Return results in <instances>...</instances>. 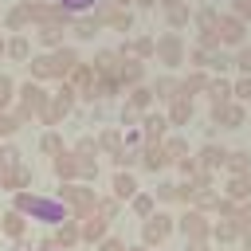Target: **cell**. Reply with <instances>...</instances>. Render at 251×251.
Wrapping results in <instances>:
<instances>
[{"mask_svg": "<svg viewBox=\"0 0 251 251\" xmlns=\"http://www.w3.org/2000/svg\"><path fill=\"white\" fill-rule=\"evenodd\" d=\"M153 200L173 204V200H176V184H169V180H165V184H157V188H153Z\"/></svg>", "mask_w": 251, "mask_h": 251, "instance_id": "50", "label": "cell"}, {"mask_svg": "<svg viewBox=\"0 0 251 251\" xmlns=\"http://www.w3.org/2000/svg\"><path fill=\"white\" fill-rule=\"evenodd\" d=\"M114 165H118V169H129V165H137V149H122V153L114 157Z\"/></svg>", "mask_w": 251, "mask_h": 251, "instance_id": "53", "label": "cell"}, {"mask_svg": "<svg viewBox=\"0 0 251 251\" xmlns=\"http://www.w3.org/2000/svg\"><path fill=\"white\" fill-rule=\"evenodd\" d=\"M126 251H149V247H141V243H137V247H126Z\"/></svg>", "mask_w": 251, "mask_h": 251, "instance_id": "61", "label": "cell"}, {"mask_svg": "<svg viewBox=\"0 0 251 251\" xmlns=\"http://www.w3.org/2000/svg\"><path fill=\"white\" fill-rule=\"evenodd\" d=\"M224 165H227V145L208 141V145L196 153V169H200V173H212V176H216V169H224Z\"/></svg>", "mask_w": 251, "mask_h": 251, "instance_id": "15", "label": "cell"}, {"mask_svg": "<svg viewBox=\"0 0 251 251\" xmlns=\"http://www.w3.org/2000/svg\"><path fill=\"white\" fill-rule=\"evenodd\" d=\"M192 98H184V94H176V98H169V106H165V118H169V126H188V118H192Z\"/></svg>", "mask_w": 251, "mask_h": 251, "instance_id": "25", "label": "cell"}, {"mask_svg": "<svg viewBox=\"0 0 251 251\" xmlns=\"http://www.w3.org/2000/svg\"><path fill=\"white\" fill-rule=\"evenodd\" d=\"M35 39H39L47 51L63 47V24H43V27H35Z\"/></svg>", "mask_w": 251, "mask_h": 251, "instance_id": "31", "label": "cell"}, {"mask_svg": "<svg viewBox=\"0 0 251 251\" xmlns=\"http://www.w3.org/2000/svg\"><path fill=\"white\" fill-rule=\"evenodd\" d=\"M231 98H235V102H243V106L251 102V75H239V78L231 82Z\"/></svg>", "mask_w": 251, "mask_h": 251, "instance_id": "42", "label": "cell"}, {"mask_svg": "<svg viewBox=\"0 0 251 251\" xmlns=\"http://www.w3.org/2000/svg\"><path fill=\"white\" fill-rule=\"evenodd\" d=\"M220 196H227L231 204L251 200V173H227V180H224V192H220Z\"/></svg>", "mask_w": 251, "mask_h": 251, "instance_id": "17", "label": "cell"}, {"mask_svg": "<svg viewBox=\"0 0 251 251\" xmlns=\"http://www.w3.org/2000/svg\"><path fill=\"white\" fill-rule=\"evenodd\" d=\"M4 59H12V63H24V59H31V39H27V35H12V39H8V51H4Z\"/></svg>", "mask_w": 251, "mask_h": 251, "instance_id": "32", "label": "cell"}, {"mask_svg": "<svg viewBox=\"0 0 251 251\" xmlns=\"http://www.w3.org/2000/svg\"><path fill=\"white\" fill-rule=\"evenodd\" d=\"M231 67H235L239 75H251V43H243V47L231 51Z\"/></svg>", "mask_w": 251, "mask_h": 251, "instance_id": "41", "label": "cell"}, {"mask_svg": "<svg viewBox=\"0 0 251 251\" xmlns=\"http://www.w3.org/2000/svg\"><path fill=\"white\" fill-rule=\"evenodd\" d=\"M4 27H8L12 35H27V27H31V12H27V0L4 12Z\"/></svg>", "mask_w": 251, "mask_h": 251, "instance_id": "22", "label": "cell"}, {"mask_svg": "<svg viewBox=\"0 0 251 251\" xmlns=\"http://www.w3.org/2000/svg\"><path fill=\"white\" fill-rule=\"evenodd\" d=\"M176 169H180V176H184V180L200 173V169H196V157H184V161H176Z\"/></svg>", "mask_w": 251, "mask_h": 251, "instance_id": "54", "label": "cell"}, {"mask_svg": "<svg viewBox=\"0 0 251 251\" xmlns=\"http://www.w3.org/2000/svg\"><path fill=\"white\" fill-rule=\"evenodd\" d=\"M176 231H180L184 239H208V235H212V220H208V212L188 208L184 216H176Z\"/></svg>", "mask_w": 251, "mask_h": 251, "instance_id": "10", "label": "cell"}, {"mask_svg": "<svg viewBox=\"0 0 251 251\" xmlns=\"http://www.w3.org/2000/svg\"><path fill=\"white\" fill-rule=\"evenodd\" d=\"M212 212H216V216H220V220H231V216H235V204H231V200H227V196H220V200H216V208H212Z\"/></svg>", "mask_w": 251, "mask_h": 251, "instance_id": "52", "label": "cell"}, {"mask_svg": "<svg viewBox=\"0 0 251 251\" xmlns=\"http://www.w3.org/2000/svg\"><path fill=\"white\" fill-rule=\"evenodd\" d=\"M27 184H31V169L24 161L12 165L8 173H0V188H8V192H27Z\"/></svg>", "mask_w": 251, "mask_h": 251, "instance_id": "21", "label": "cell"}, {"mask_svg": "<svg viewBox=\"0 0 251 251\" xmlns=\"http://www.w3.org/2000/svg\"><path fill=\"white\" fill-rule=\"evenodd\" d=\"M98 251H126V243H122V239H114V235H106V239L98 243Z\"/></svg>", "mask_w": 251, "mask_h": 251, "instance_id": "56", "label": "cell"}, {"mask_svg": "<svg viewBox=\"0 0 251 251\" xmlns=\"http://www.w3.org/2000/svg\"><path fill=\"white\" fill-rule=\"evenodd\" d=\"M153 59L165 63L169 71L180 67V63L188 59V43H184V35H180V31H165V35H157V39H153Z\"/></svg>", "mask_w": 251, "mask_h": 251, "instance_id": "5", "label": "cell"}, {"mask_svg": "<svg viewBox=\"0 0 251 251\" xmlns=\"http://www.w3.org/2000/svg\"><path fill=\"white\" fill-rule=\"evenodd\" d=\"M161 145H165V153H169V161H173V165L188 157V141H184V137H176V133H169Z\"/></svg>", "mask_w": 251, "mask_h": 251, "instance_id": "37", "label": "cell"}, {"mask_svg": "<svg viewBox=\"0 0 251 251\" xmlns=\"http://www.w3.org/2000/svg\"><path fill=\"white\" fill-rule=\"evenodd\" d=\"M239 235H243V231H239L231 220H220V224H212V235H208V239L220 243V247H231V243H239Z\"/></svg>", "mask_w": 251, "mask_h": 251, "instance_id": "29", "label": "cell"}, {"mask_svg": "<svg viewBox=\"0 0 251 251\" xmlns=\"http://www.w3.org/2000/svg\"><path fill=\"white\" fill-rule=\"evenodd\" d=\"M216 39H220L224 51H235V47L247 43V24L235 20L231 12H220V20H216Z\"/></svg>", "mask_w": 251, "mask_h": 251, "instance_id": "8", "label": "cell"}, {"mask_svg": "<svg viewBox=\"0 0 251 251\" xmlns=\"http://www.w3.org/2000/svg\"><path fill=\"white\" fill-rule=\"evenodd\" d=\"M149 90H153V102H169V98H176V78L173 75H161Z\"/></svg>", "mask_w": 251, "mask_h": 251, "instance_id": "35", "label": "cell"}, {"mask_svg": "<svg viewBox=\"0 0 251 251\" xmlns=\"http://www.w3.org/2000/svg\"><path fill=\"white\" fill-rule=\"evenodd\" d=\"M224 173H251V153H247V149H227Z\"/></svg>", "mask_w": 251, "mask_h": 251, "instance_id": "36", "label": "cell"}, {"mask_svg": "<svg viewBox=\"0 0 251 251\" xmlns=\"http://www.w3.org/2000/svg\"><path fill=\"white\" fill-rule=\"evenodd\" d=\"M94 78H98V75H94L90 63H75V71L67 75V86H75L78 98H90V102H94Z\"/></svg>", "mask_w": 251, "mask_h": 251, "instance_id": "13", "label": "cell"}, {"mask_svg": "<svg viewBox=\"0 0 251 251\" xmlns=\"http://www.w3.org/2000/svg\"><path fill=\"white\" fill-rule=\"evenodd\" d=\"M24 227H27V224H24V216H20V212H16V208H12V212H4V216H0V231H4V235H8V239H20V235H24Z\"/></svg>", "mask_w": 251, "mask_h": 251, "instance_id": "33", "label": "cell"}, {"mask_svg": "<svg viewBox=\"0 0 251 251\" xmlns=\"http://www.w3.org/2000/svg\"><path fill=\"white\" fill-rule=\"evenodd\" d=\"M39 149H43V153H51V157H59V153H63V137H59L55 129H47V133H43V141H39Z\"/></svg>", "mask_w": 251, "mask_h": 251, "instance_id": "46", "label": "cell"}, {"mask_svg": "<svg viewBox=\"0 0 251 251\" xmlns=\"http://www.w3.org/2000/svg\"><path fill=\"white\" fill-rule=\"evenodd\" d=\"M173 231H176V216H169V212H153L149 220H141V247H161Z\"/></svg>", "mask_w": 251, "mask_h": 251, "instance_id": "6", "label": "cell"}, {"mask_svg": "<svg viewBox=\"0 0 251 251\" xmlns=\"http://www.w3.org/2000/svg\"><path fill=\"white\" fill-rule=\"evenodd\" d=\"M47 98H51V90L43 86V82H24V86H16V118L20 122H31V118H43V110H47Z\"/></svg>", "mask_w": 251, "mask_h": 251, "instance_id": "3", "label": "cell"}, {"mask_svg": "<svg viewBox=\"0 0 251 251\" xmlns=\"http://www.w3.org/2000/svg\"><path fill=\"white\" fill-rule=\"evenodd\" d=\"M161 12H165L169 31H180V27L192 24V8H188V0H169V4H161Z\"/></svg>", "mask_w": 251, "mask_h": 251, "instance_id": "18", "label": "cell"}, {"mask_svg": "<svg viewBox=\"0 0 251 251\" xmlns=\"http://www.w3.org/2000/svg\"><path fill=\"white\" fill-rule=\"evenodd\" d=\"M137 129H141V145H161V141L169 137V118H165V110H145L141 122H137Z\"/></svg>", "mask_w": 251, "mask_h": 251, "instance_id": "9", "label": "cell"}, {"mask_svg": "<svg viewBox=\"0 0 251 251\" xmlns=\"http://www.w3.org/2000/svg\"><path fill=\"white\" fill-rule=\"evenodd\" d=\"M71 27H75V35H78V39H94V31L102 27V20H98V16H75V20H71Z\"/></svg>", "mask_w": 251, "mask_h": 251, "instance_id": "34", "label": "cell"}, {"mask_svg": "<svg viewBox=\"0 0 251 251\" xmlns=\"http://www.w3.org/2000/svg\"><path fill=\"white\" fill-rule=\"evenodd\" d=\"M12 102H16V82H12L8 75H0V114H4Z\"/></svg>", "mask_w": 251, "mask_h": 251, "instance_id": "45", "label": "cell"}, {"mask_svg": "<svg viewBox=\"0 0 251 251\" xmlns=\"http://www.w3.org/2000/svg\"><path fill=\"white\" fill-rule=\"evenodd\" d=\"M75 98H78V94H75V86L59 82V86L51 90V98H47V110H43V118H39V122H43V126H55V122H63V118L75 110Z\"/></svg>", "mask_w": 251, "mask_h": 251, "instance_id": "7", "label": "cell"}, {"mask_svg": "<svg viewBox=\"0 0 251 251\" xmlns=\"http://www.w3.org/2000/svg\"><path fill=\"white\" fill-rule=\"evenodd\" d=\"M216 20H220V12H216L212 4H208V8H200V12H192V24H196L200 31H212V27H216Z\"/></svg>", "mask_w": 251, "mask_h": 251, "instance_id": "40", "label": "cell"}, {"mask_svg": "<svg viewBox=\"0 0 251 251\" xmlns=\"http://www.w3.org/2000/svg\"><path fill=\"white\" fill-rule=\"evenodd\" d=\"M118 55H126V59H153V35H133V39H126L122 47H118Z\"/></svg>", "mask_w": 251, "mask_h": 251, "instance_id": "23", "label": "cell"}, {"mask_svg": "<svg viewBox=\"0 0 251 251\" xmlns=\"http://www.w3.org/2000/svg\"><path fill=\"white\" fill-rule=\"evenodd\" d=\"M114 4H122V8H129V4H137V8H157V0H114Z\"/></svg>", "mask_w": 251, "mask_h": 251, "instance_id": "58", "label": "cell"}, {"mask_svg": "<svg viewBox=\"0 0 251 251\" xmlns=\"http://www.w3.org/2000/svg\"><path fill=\"white\" fill-rule=\"evenodd\" d=\"M59 204L71 212V220H82V216L98 212V196H94V188H86L82 180L63 184V188H59Z\"/></svg>", "mask_w": 251, "mask_h": 251, "instance_id": "4", "label": "cell"}, {"mask_svg": "<svg viewBox=\"0 0 251 251\" xmlns=\"http://www.w3.org/2000/svg\"><path fill=\"white\" fill-rule=\"evenodd\" d=\"M98 20L106 24V27H114V31H133V12L129 8H122V4H102V12H98Z\"/></svg>", "mask_w": 251, "mask_h": 251, "instance_id": "14", "label": "cell"}, {"mask_svg": "<svg viewBox=\"0 0 251 251\" xmlns=\"http://www.w3.org/2000/svg\"><path fill=\"white\" fill-rule=\"evenodd\" d=\"M51 169H55V176H59V180H67V184H71V180H78V153H75V149H63V153L51 161Z\"/></svg>", "mask_w": 251, "mask_h": 251, "instance_id": "26", "label": "cell"}, {"mask_svg": "<svg viewBox=\"0 0 251 251\" xmlns=\"http://www.w3.org/2000/svg\"><path fill=\"white\" fill-rule=\"evenodd\" d=\"M129 208H133V216H141V220H149V216L157 212V200H153V192H137V196L129 200Z\"/></svg>", "mask_w": 251, "mask_h": 251, "instance_id": "38", "label": "cell"}, {"mask_svg": "<svg viewBox=\"0 0 251 251\" xmlns=\"http://www.w3.org/2000/svg\"><path fill=\"white\" fill-rule=\"evenodd\" d=\"M106 235H110V220H106L102 212H90V216L78 220V239H82V243H102Z\"/></svg>", "mask_w": 251, "mask_h": 251, "instance_id": "12", "label": "cell"}, {"mask_svg": "<svg viewBox=\"0 0 251 251\" xmlns=\"http://www.w3.org/2000/svg\"><path fill=\"white\" fill-rule=\"evenodd\" d=\"M16 212L20 216H31V220H43L51 227H59L63 220H71V212L59 204V196H39V192H16Z\"/></svg>", "mask_w": 251, "mask_h": 251, "instance_id": "2", "label": "cell"}, {"mask_svg": "<svg viewBox=\"0 0 251 251\" xmlns=\"http://www.w3.org/2000/svg\"><path fill=\"white\" fill-rule=\"evenodd\" d=\"M118 208H122V204H118L114 196H106V200H98V212H102L106 220H110V216H118Z\"/></svg>", "mask_w": 251, "mask_h": 251, "instance_id": "55", "label": "cell"}, {"mask_svg": "<svg viewBox=\"0 0 251 251\" xmlns=\"http://www.w3.org/2000/svg\"><path fill=\"white\" fill-rule=\"evenodd\" d=\"M231 224H235L239 231H251V200L235 204V216H231Z\"/></svg>", "mask_w": 251, "mask_h": 251, "instance_id": "44", "label": "cell"}, {"mask_svg": "<svg viewBox=\"0 0 251 251\" xmlns=\"http://www.w3.org/2000/svg\"><path fill=\"white\" fill-rule=\"evenodd\" d=\"M137 192H141V188H137V176L126 173V169H118V173H114V200H118V204H129Z\"/></svg>", "mask_w": 251, "mask_h": 251, "instance_id": "27", "label": "cell"}, {"mask_svg": "<svg viewBox=\"0 0 251 251\" xmlns=\"http://www.w3.org/2000/svg\"><path fill=\"white\" fill-rule=\"evenodd\" d=\"M231 16L243 20V24L251 27V0H231Z\"/></svg>", "mask_w": 251, "mask_h": 251, "instance_id": "49", "label": "cell"}, {"mask_svg": "<svg viewBox=\"0 0 251 251\" xmlns=\"http://www.w3.org/2000/svg\"><path fill=\"white\" fill-rule=\"evenodd\" d=\"M47 243H51V251H71V247H78V243H82V239H78V220H63Z\"/></svg>", "mask_w": 251, "mask_h": 251, "instance_id": "20", "label": "cell"}, {"mask_svg": "<svg viewBox=\"0 0 251 251\" xmlns=\"http://www.w3.org/2000/svg\"><path fill=\"white\" fill-rule=\"evenodd\" d=\"M118 82H122V90H129V86H141L145 82V63L141 59H126L122 55V63H118Z\"/></svg>", "mask_w": 251, "mask_h": 251, "instance_id": "19", "label": "cell"}, {"mask_svg": "<svg viewBox=\"0 0 251 251\" xmlns=\"http://www.w3.org/2000/svg\"><path fill=\"white\" fill-rule=\"evenodd\" d=\"M12 165H20V149L16 145H0V173H8Z\"/></svg>", "mask_w": 251, "mask_h": 251, "instance_id": "47", "label": "cell"}, {"mask_svg": "<svg viewBox=\"0 0 251 251\" xmlns=\"http://www.w3.org/2000/svg\"><path fill=\"white\" fill-rule=\"evenodd\" d=\"M20 126H24V122H20L16 114H0V137H12Z\"/></svg>", "mask_w": 251, "mask_h": 251, "instance_id": "48", "label": "cell"}, {"mask_svg": "<svg viewBox=\"0 0 251 251\" xmlns=\"http://www.w3.org/2000/svg\"><path fill=\"white\" fill-rule=\"evenodd\" d=\"M55 4H59L63 12H71V16H75V12H86V8H94V0H55Z\"/></svg>", "mask_w": 251, "mask_h": 251, "instance_id": "51", "label": "cell"}, {"mask_svg": "<svg viewBox=\"0 0 251 251\" xmlns=\"http://www.w3.org/2000/svg\"><path fill=\"white\" fill-rule=\"evenodd\" d=\"M208 114H212V122H216V126H224V129H243V126H247V106H243V102H235V98H231V102H224V106H212Z\"/></svg>", "mask_w": 251, "mask_h": 251, "instance_id": "11", "label": "cell"}, {"mask_svg": "<svg viewBox=\"0 0 251 251\" xmlns=\"http://www.w3.org/2000/svg\"><path fill=\"white\" fill-rule=\"evenodd\" d=\"M239 251H251V231H243V235H239Z\"/></svg>", "mask_w": 251, "mask_h": 251, "instance_id": "59", "label": "cell"}, {"mask_svg": "<svg viewBox=\"0 0 251 251\" xmlns=\"http://www.w3.org/2000/svg\"><path fill=\"white\" fill-rule=\"evenodd\" d=\"M4 51H8V39H4V35H0V59H4Z\"/></svg>", "mask_w": 251, "mask_h": 251, "instance_id": "60", "label": "cell"}, {"mask_svg": "<svg viewBox=\"0 0 251 251\" xmlns=\"http://www.w3.org/2000/svg\"><path fill=\"white\" fill-rule=\"evenodd\" d=\"M75 63H82L75 47H55V51H43V55L27 59V67H31V82H67V75L75 71Z\"/></svg>", "mask_w": 251, "mask_h": 251, "instance_id": "1", "label": "cell"}, {"mask_svg": "<svg viewBox=\"0 0 251 251\" xmlns=\"http://www.w3.org/2000/svg\"><path fill=\"white\" fill-rule=\"evenodd\" d=\"M208 71H216V75H224V71H231V51H212V59H208Z\"/></svg>", "mask_w": 251, "mask_h": 251, "instance_id": "43", "label": "cell"}, {"mask_svg": "<svg viewBox=\"0 0 251 251\" xmlns=\"http://www.w3.org/2000/svg\"><path fill=\"white\" fill-rule=\"evenodd\" d=\"M208 82H212V75H208V71H188L184 78H176V94H184V98L204 94V90H208Z\"/></svg>", "mask_w": 251, "mask_h": 251, "instance_id": "24", "label": "cell"}, {"mask_svg": "<svg viewBox=\"0 0 251 251\" xmlns=\"http://www.w3.org/2000/svg\"><path fill=\"white\" fill-rule=\"evenodd\" d=\"M208 102L212 106H224V102H231V78H224V75H216L212 82H208Z\"/></svg>", "mask_w": 251, "mask_h": 251, "instance_id": "30", "label": "cell"}, {"mask_svg": "<svg viewBox=\"0 0 251 251\" xmlns=\"http://www.w3.org/2000/svg\"><path fill=\"white\" fill-rule=\"evenodd\" d=\"M212 239H184V251H212Z\"/></svg>", "mask_w": 251, "mask_h": 251, "instance_id": "57", "label": "cell"}, {"mask_svg": "<svg viewBox=\"0 0 251 251\" xmlns=\"http://www.w3.org/2000/svg\"><path fill=\"white\" fill-rule=\"evenodd\" d=\"M98 149H106V153H114V157H118V153L126 149V137H122L118 129H106V133L98 137Z\"/></svg>", "mask_w": 251, "mask_h": 251, "instance_id": "39", "label": "cell"}, {"mask_svg": "<svg viewBox=\"0 0 251 251\" xmlns=\"http://www.w3.org/2000/svg\"><path fill=\"white\" fill-rule=\"evenodd\" d=\"M126 110H133V114H145V110H153V90L141 82V86H129L126 90Z\"/></svg>", "mask_w": 251, "mask_h": 251, "instance_id": "28", "label": "cell"}, {"mask_svg": "<svg viewBox=\"0 0 251 251\" xmlns=\"http://www.w3.org/2000/svg\"><path fill=\"white\" fill-rule=\"evenodd\" d=\"M137 165H141L145 173H153V176H157V173H165L173 161H169L165 145H141V149H137Z\"/></svg>", "mask_w": 251, "mask_h": 251, "instance_id": "16", "label": "cell"}]
</instances>
